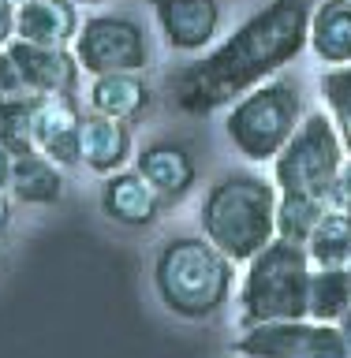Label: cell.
<instances>
[{
    "instance_id": "6da1fadb",
    "label": "cell",
    "mask_w": 351,
    "mask_h": 358,
    "mask_svg": "<svg viewBox=\"0 0 351 358\" xmlns=\"http://www.w3.org/2000/svg\"><path fill=\"white\" fill-rule=\"evenodd\" d=\"M318 0H269L262 11H254L247 22L235 27L217 49L202 60L179 67L168 78L172 105L191 116H209L247 90L262 86L269 75H277L284 64L307 49L310 11Z\"/></svg>"
},
{
    "instance_id": "7a4b0ae2",
    "label": "cell",
    "mask_w": 351,
    "mask_h": 358,
    "mask_svg": "<svg viewBox=\"0 0 351 358\" xmlns=\"http://www.w3.org/2000/svg\"><path fill=\"white\" fill-rule=\"evenodd\" d=\"M277 198L273 179L232 172L209 187L202 201V231L232 262H251L266 243L277 239Z\"/></svg>"
},
{
    "instance_id": "3957f363",
    "label": "cell",
    "mask_w": 351,
    "mask_h": 358,
    "mask_svg": "<svg viewBox=\"0 0 351 358\" xmlns=\"http://www.w3.org/2000/svg\"><path fill=\"white\" fill-rule=\"evenodd\" d=\"M157 295L176 317L202 321L213 317L232 291V257H224L209 239H172L153 262Z\"/></svg>"
},
{
    "instance_id": "277c9868",
    "label": "cell",
    "mask_w": 351,
    "mask_h": 358,
    "mask_svg": "<svg viewBox=\"0 0 351 358\" xmlns=\"http://www.w3.org/2000/svg\"><path fill=\"white\" fill-rule=\"evenodd\" d=\"M310 257L303 243L277 239L266 243L251 262H247L240 310L243 329L258 321H299L307 317V291H310Z\"/></svg>"
},
{
    "instance_id": "5b68a950",
    "label": "cell",
    "mask_w": 351,
    "mask_h": 358,
    "mask_svg": "<svg viewBox=\"0 0 351 358\" xmlns=\"http://www.w3.org/2000/svg\"><path fill=\"white\" fill-rule=\"evenodd\" d=\"M303 120V94L291 78H266L262 86L247 90L232 101L224 116V134L247 161L266 164L288 145Z\"/></svg>"
},
{
    "instance_id": "8992f818",
    "label": "cell",
    "mask_w": 351,
    "mask_h": 358,
    "mask_svg": "<svg viewBox=\"0 0 351 358\" xmlns=\"http://www.w3.org/2000/svg\"><path fill=\"white\" fill-rule=\"evenodd\" d=\"M344 168V142L333 116L314 112L299 120L288 145L273 157V183L280 194H314L329 201V190Z\"/></svg>"
},
{
    "instance_id": "52a82bcc",
    "label": "cell",
    "mask_w": 351,
    "mask_h": 358,
    "mask_svg": "<svg viewBox=\"0 0 351 358\" xmlns=\"http://www.w3.org/2000/svg\"><path fill=\"white\" fill-rule=\"evenodd\" d=\"M71 52L86 75L142 71L150 64V38L131 15H90L75 34Z\"/></svg>"
},
{
    "instance_id": "ba28073f",
    "label": "cell",
    "mask_w": 351,
    "mask_h": 358,
    "mask_svg": "<svg viewBox=\"0 0 351 358\" xmlns=\"http://www.w3.org/2000/svg\"><path fill=\"white\" fill-rule=\"evenodd\" d=\"M243 358H351L344 336L329 321H258L232 347Z\"/></svg>"
},
{
    "instance_id": "9c48e42d",
    "label": "cell",
    "mask_w": 351,
    "mask_h": 358,
    "mask_svg": "<svg viewBox=\"0 0 351 358\" xmlns=\"http://www.w3.org/2000/svg\"><path fill=\"white\" fill-rule=\"evenodd\" d=\"M78 138H83V108L75 94H49L34 101V150L60 168H71L83 164Z\"/></svg>"
},
{
    "instance_id": "30bf717a",
    "label": "cell",
    "mask_w": 351,
    "mask_h": 358,
    "mask_svg": "<svg viewBox=\"0 0 351 358\" xmlns=\"http://www.w3.org/2000/svg\"><path fill=\"white\" fill-rule=\"evenodd\" d=\"M11 60L19 64L22 78H27L34 97H49V94H75L78 90V67L71 45H38V41H22L11 38L8 41Z\"/></svg>"
},
{
    "instance_id": "8fae6325",
    "label": "cell",
    "mask_w": 351,
    "mask_h": 358,
    "mask_svg": "<svg viewBox=\"0 0 351 358\" xmlns=\"http://www.w3.org/2000/svg\"><path fill=\"white\" fill-rule=\"evenodd\" d=\"M165 45L176 52H202L221 30V0H153Z\"/></svg>"
},
{
    "instance_id": "7c38bea8",
    "label": "cell",
    "mask_w": 351,
    "mask_h": 358,
    "mask_svg": "<svg viewBox=\"0 0 351 358\" xmlns=\"http://www.w3.org/2000/svg\"><path fill=\"white\" fill-rule=\"evenodd\" d=\"M135 172L161 194V201H179L198 179L191 150L184 142H172V138L142 145L139 157H135Z\"/></svg>"
},
{
    "instance_id": "4fadbf2b",
    "label": "cell",
    "mask_w": 351,
    "mask_h": 358,
    "mask_svg": "<svg viewBox=\"0 0 351 358\" xmlns=\"http://www.w3.org/2000/svg\"><path fill=\"white\" fill-rule=\"evenodd\" d=\"M101 209L109 220L123 224V228H146L161 213V194L146 183L139 172H109L105 187H101Z\"/></svg>"
},
{
    "instance_id": "5bb4252c",
    "label": "cell",
    "mask_w": 351,
    "mask_h": 358,
    "mask_svg": "<svg viewBox=\"0 0 351 358\" xmlns=\"http://www.w3.org/2000/svg\"><path fill=\"white\" fill-rule=\"evenodd\" d=\"M83 19L75 0H22L15 4V38L38 45H71Z\"/></svg>"
},
{
    "instance_id": "9a60e30c",
    "label": "cell",
    "mask_w": 351,
    "mask_h": 358,
    "mask_svg": "<svg viewBox=\"0 0 351 358\" xmlns=\"http://www.w3.org/2000/svg\"><path fill=\"white\" fill-rule=\"evenodd\" d=\"M90 108L101 116H112L120 123H135L146 116V108L153 105V90L146 86V78L139 71H109L94 75L90 83Z\"/></svg>"
},
{
    "instance_id": "2e32d148",
    "label": "cell",
    "mask_w": 351,
    "mask_h": 358,
    "mask_svg": "<svg viewBox=\"0 0 351 358\" xmlns=\"http://www.w3.org/2000/svg\"><path fill=\"white\" fill-rule=\"evenodd\" d=\"M78 157H83L86 168L109 176L120 172L131 157V127L112 116H101V112H83V138H78Z\"/></svg>"
},
{
    "instance_id": "e0dca14e",
    "label": "cell",
    "mask_w": 351,
    "mask_h": 358,
    "mask_svg": "<svg viewBox=\"0 0 351 358\" xmlns=\"http://www.w3.org/2000/svg\"><path fill=\"white\" fill-rule=\"evenodd\" d=\"M307 49L322 64H351V0H318L310 11Z\"/></svg>"
},
{
    "instance_id": "ac0fdd59",
    "label": "cell",
    "mask_w": 351,
    "mask_h": 358,
    "mask_svg": "<svg viewBox=\"0 0 351 358\" xmlns=\"http://www.w3.org/2000/svg\"><path fill=\"white\" fill-rule=\"evenodd\" d=\"M8 194H11V201H22V206H53V201H60V194H64L60 164L49 161L38 150L15 157L11 161Z\"/></svg>"
},
{
    "instance_id": "d6986e66",
    "label": "cell",
    "mask_w": 351,
    "mask_h": 358,
    "mask_svg": "<svg viewBox=\"0 0 351 358\" xmlns=\"http://www.w3.org/2000/svg\"><path fill=\"white\" fill-rule=\"evenodd\" d=\"M351 306V273L347 265H325L310 273L307 291V317L310 321H329L336 324Z\"/></svg>"
},
{
    "instance_id": "ffe728a7",
    "label": "cell",
    "mask_w": 351,
    "mask_h": 358,
    "mask_svg": "<svg viewBox=\"0 0 351 358\" xmlns=\"http://www.w3.org/2000/svg\"><path fill=\"white\" fill-rule=\"evenodd\" d=\"M307 257L314 268L325 265H347L351 262V213L344 209H325L318 228L307 239Z\"/></svg>"
},
{
    "instance_id": "44dd1931",
    "label": "cell",
    "mask_w": 351,
    "mask_h": 358,
    "mask_svg": "<svg viewBox=\"0 0 351 358\" xmlns=\"http://www.w3.org/2000/svg\"><path fill=\"white\" fill-rule=\"evenodd\" d=\"M329 201L325 198H314V194H280L277 198V235L288 243H303L314 235L318 220L325 217Z\"/></svg>"
},
{
    "instance_id": "7402d4cb",
    "label": "cell",
    "mask_w": 351,
    "mask_h": 358,
    "mask_svg": "<svg viewBox=\"0 0 351 358\" xmlns=\"http://www.w3.org/2000/svg\"><path fill=\"white\" fill-rule=\"evenodd\" d=\"M34 101H11V105H0V142L11 157L34 153Z\"/></svg>"
},
{
    "instance_id": "603a6c76",
    "label": "cell",
    "mask_w": 351,
    "mask_h": 358,
    "mask_svg": "<svg viewBox=\"0 0 351 358\" xmlns=\"http://www.w3.org/2000/svg\"><path fill=\"white\" fill-rule=\"evenodd\" d=\"M322 97L329 105L336 131H340L344 150H351V64L333 67V71L322 75Z\"/></svg>"
},
{
    "instance_id": "cb8c5ba5",
    "label": "cell",
    "mask_w": 351,
    "mask_h": 358,
    "mask_svg": "<svg viewBox=\"0 0 351 358\" xmlns=\"http://www.w3.org/2000/svg\"><path fill=\"white\" fill-rule=\"evenodd\" d=\"M27 97H34V94H30V86H27V78H22L19 64L11 60V52H8V45H4V49H0V105L27 101Z\"/></svg>"
},
{
    "instance_id": "d4e9b609",
    "label": "cell",
    "mask_w": 351,
    "mask_h": 358,
    "mask_svg": "<svg viewBox=\"0 0 351 358\" xmlns=\"http://www.w3.org/2000/svg\"><path fill=\"white\" fill-rule=\"evenodd\" d=\"M329 209L351 213V161H344L340 176H336V183H333V190H329Z\"/></svg>"
},
{
    "instance_id": "484cf974",
    "label": "cell",
    "mask_w": 351,
    "mask_h": 358,
    "mask_svg": "<svg viewBox=\"0 0 351 358\" xmlns=\"http://www.w3.org/2000/svg\"><path fill=\"white\" fill-rule=\"evenodd\" d=\"M15 38V0H0V49Z\"/></svg>"
},
{
    "instance_id": "4316f807",
    "label": "cell",
    "mask_w": 351,
    "mask_h": 358,
    "mask_svg": "<svg viewBox=\"0 0 351 358\" xmlns=\"http://www.w3.org/2000/svg\"><path fill=\"white\" fill-rule=\"evenodd\" d=\"M11 161H15V157H11L4 150V142H0V187L4 190H8V179H11Z\"/></svg>"
},
{
    "instance_id": "83f0119b",
    "label": "cell",
    "mask_w": 351,
    "mask_h": 358,
    "mask_svg": "<svg viewBox=\"0 0 351 358\" xmlns=\"http://www.w3.org/2000/svg\"><path fill=\"white\" fill-rule=\"evenodd\" d=\"M11 224V194L4 187H0V235H4V228Z\"/></svg>"
},
{
    "instance_id": "f1b7e54d",
    "label": "cell",
    "mask_w": 351,
    "mask_h": 358,
    "mask_svg": "<svg viewBox=\"0 0 351 358\" xmlns=\"http://www.w3.org/2000/svg\"><path fill=\"white\" fill-rule=\"evenodd\" d=\"M336 329H340V336H344V347H347V355H351V306H347L344 317L336 321Z\"/></svg>"
},
{
    "instance_id": "f546056e",
    "label": "cell",
    "mask_w": 351,
    "mask_h": 358,
    "mask_svg": "<svg viewBox=\"0 0 351 358\" xmlns=\"http://www.w3.org/2000/svg\"><path fill=\"white\" fill-rule=\"evenodd\" d=\"M75 4H97V0H75Z\"/></svg>"
},
{
    "instance_id": "4dcf8cb0",
    "label": "cell",
    "mask_w": 351,
    "mask_h": 358,
    "mask_svg": "<svg viewBox=\"0 0 351 358\" xmlns=\"http://www.w3.org/2000/svg\"><path fill=\"white\" fill-rule=\"evenodd\" d=\"M0 265H4V246H0Z\"/></svg>"
},
{
    "instance_id": "1f68e13d",
    "label": "cell",
    "mask_w": 351,
    "mask_h": 358,
    "mask_svg": "<svg viewBox=\"0 0 351 358\" xmlns=\"http://www.w3.org/2000/svg\"><path fill=\"white\" fill-rule=\"evenodd\" d=\"M347 273H351V262H347Z\"/></svg>"
},
{
    "instance_id": "d6a6232c",
    "label": "cell",
    "mask_w": 351,
    "mask_h": 358,
    "mask_svg": "<svg viewBox=\"0 0 351 358\" xmlns=\"http://www.w3.org/2000/svg\"><path fill=\"white\" fill-rule=\"evenodd\" d=\"M15 4H22V0H15Z\"/></svg>"
}]
</instances>
